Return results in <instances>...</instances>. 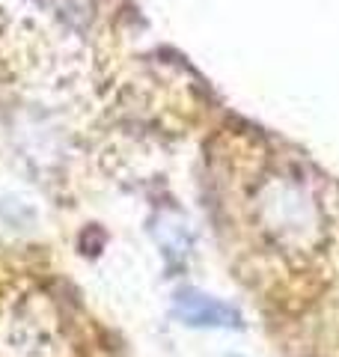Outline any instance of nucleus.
<instances>
[{
	"label": "nucleus",
	"mask_w": 339,
	"mask_h": 357,
	"mask_svg": "<svg viewBox=\"0 0 339 357\" xmlns=\"http://www.w3.org/2000/svg\"><path fill=\"white\" fill-rule=\"evenodd\" d=\"M176 316L190 328H239L241 316L232 304H226L220 298H211L197 289H182L176 295Z\"/></svg>",
	"instance_id": "f03ea898"
},
{
	"label": "nucleus",
	"mask_w": 339,
	"mask_h": 357,
	"mask_svg": "<svg viewBox=\"0 0 339 357\" xmlns=\"http://www.w3.org/2000/svg\"><path fill=\"white\" fill-rule=\"evenodd\" d=\"M262 229L282 250H310L324 236V211L295 176H271L259 191Z\"/></svg>",
	"instance_id": "f257e3e1"
}]
</instances>
